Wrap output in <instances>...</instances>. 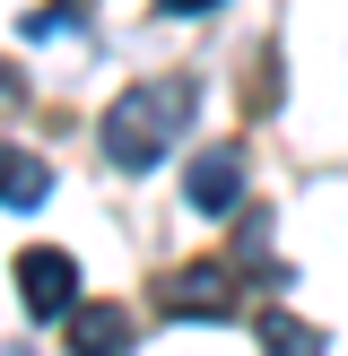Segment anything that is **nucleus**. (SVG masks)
Masks as SVG:
<instances>
[{
	"mask_svg": "<svg viewBox=\"0 0 348 356\" xmlns=\"http://www.w3.org/2000/svg\"><path fill=\"white\" fill-rule=\"evenodd\" d=\"M157 305H166L174 322H226V313H235V278H226L218 261H191V270H174L166 287H157Z\"/></svg>",
	"mask_w": 348,
	"mask_h": 356,
	"instance_id": "obj_2",
	"label": "nucleus"
},
{
	"mask_svg": "<svg viewBox=\"0 0 348 356\" xmlns=\"http://www.w3.org/2000/svg\"><path fill=\"white\" fill-rule=\"evenodd\" d=\"M261 339H270V348H322V330L287 322V313H261Z\"/></svg>",
	"mask_w": 348,
	"mask_h": 356,
	"instance_id": "obj_7",
	"label": "nucleus"
},
{
	"mask_svg": "<svg viewBox=\"0 0 348 356\" xmlns=\"http://www.w3.org/2000/svg\"><path fill=\"white\" fill-rule=\"evenodd\" d=\"M166 17H200V9H218V0H157Z\"/></svg>",
	"mask_w": 348,
	"mask_h": 356,
	"instance_id": "obj_9",
	"label": "nucleus"
},
{
	"mask_svg": "<svg viewBox=\"0 0 348 356\" xmlns=\"http://www.w3.org/2000/svg\"><path fill=\"white\" fill-rule=\"evenodd\" d=\"M17 296H26L35 322H61V313L79 305V270H70V252H26V261H17Z\"/></svg>",
	"mask_w": 348,
	"mask_h": 356,
	"instance_id": "obj_4",
	"label": "nucleus"
},
{
	"mask_svg": "<svg viewBox=\"0 0 348 356\" xmlns=\"http://www.w3.org/2000/svg\"><path fill=\"white\" fill-rule=\"evenodd\" d=\"M183 113H191V79H148V87H131V96L104 113V156H113L122 174H148L157 156H166V139L183 131Z\"/></svg>",
	"mask_w": 348,
	"mask_h": 356,
	"instance_id": "obj_1",
	"label": "nucleus"
},
{
	"mask_svg": "<svg viewBox=\"0 0 348 356\" xmlns=\"http://www.w3.org/2000/svg\"><path fill=\"white\" fill-rule=\"evenodd\" d=\"M44 191H52V165H44V156H26V148H9V139H0V200H9V209H35Z\"/></svg>",
	"mask_w": 348,
	"mask_h": 356,
	"instance_id": "obj_5",
	"label": "nucleus"
},
{
	"mask_svg": "<svg viewBox=\"0 0 348 356\" xmlns=\"http://www.w3.org/2000/svg\"><path fill=\"white\" fill-rule=\"evenodd\" d=\"M183 191H191L200 218H226V209L244 200V148H235V139H226V148H200L183 165Z\"/></svg>",
	"mask_w": 348,
	"mask_h": 356,
	"instance_id": "obj_3",
	"label": "nucleus"
},
{
	"mask_svg": "<svg viewBox=\"0 0 348 356\" xmlns=\"http://www.w3.org/2000/svg\"><path fill=\"white\" fill-rule=\"evenodd\" d=\"M70 26H79V9H44V17H26V44H61Z\"/></svg>",
	"mask_w": 348,
	"mask_h": 356,
	"instance_id": "obj_8",
	"label": "nucleus"
},
{
	"mask_svg": "<svg viewBox=\"0 0 348 356\" xmlns=\"http://www.w3.org/2000/svg\"><path fill=\"white\" fill-rule=\"evenodd\" d=\"M79 339L87 348H122L131 339V313H79Z\"/></svg>",
	"mask_w": 348,
	"mask_h": 356,
	"instance_id": "obj_6",
	"label": "nucleus"
}]
</instances>
